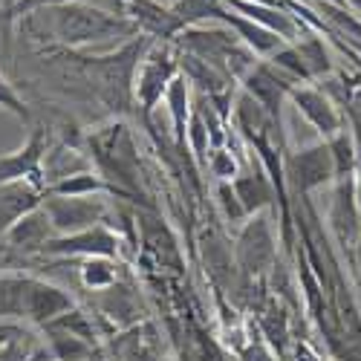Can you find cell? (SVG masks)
<instances>
[{
  "mask_svg": "<svg viewBox=\"0 0 361 361\" xmlns=\"http://www.w3.org/2000/svg\"><path fill=\"white\" fill-rule=\"evenodd\" d=\"M292 87H298V84L289 75H283L281 70H275L269 61H257L243 75V81H240V90L249 93L263 107V113L272 118L275 128H281V110H283V102L289 99Z\"/></svg>",
  "mask_w": 361,
  "mask_h": 361,
  "instance_id": "7c38bea8",
  "label": "cell"
},
{
  "mask_svg": "<svg viewBox=\"0 0 361 361\" xmlns=\"http://www.w3.org/2000/svg\"><path fill=\"white\" fill-rule=\"evenodd\" d=\"M208 171H212L220 183H231V179L237 176V159L228 154L226 147H214L212 154H208Z\"/></svg>",
  "mask_w": 361,
  "mask_h": 361,
  "instance_id": "f1b7e54d",
  "label": "cell"
},
{
  "mask_svg": "<svg viewBox=\"0 0 361 361\" xmlns=\"http://www.w3.org/2000/svg\"><path fill=\"white\" fill-rule=\"evenodd\" d=\"M292 47L298 49V55H300V61H304V67H307L310 78L326 75L329 70H333V58H329V52H326V47H324V41H321V38L307 35V38L295 41Z\"/></svg>",
  "mask_w": 361,
  "mask_h": 361,
  "instance_id": "484cf974",
  "label": "cell"
},
{
  "mask_svg": "<svg viewBox=\"0 0 361 361\" xmlns=\"http://www.w3.org/2000/svg\"><path fill=\"white\" fill-rule=\"evenodd\" d=\"M49 130L44 125H35L29 139L12 150V154L0 157V185L9 183H32L35 188L44 191V179H41V162L49 147Z\"/></svg>",
  "mask_w": 361,
  "mask_h": 361,
  "instance_id": "30bf717a",
  "label": "cell"
},
{
  "mask_svg": "<svg viewBox=\"0 0 361 361\" xmlns=\"http://www.w3.org/2000/svg\"><path fill=\"white\" fill-rule=\"evenodd\" d=\"M329 157H333V168H336V179H350L355 176V165H358V150L355 142L347 130H338L336 136L326 139Z\"/></svg>",
  "mask_w": 361,
  "mask_h": 361,
  "instance_id": "d4e9b609",
  "label": "cell"
},
{
  "mask_svg": "<svg viewBox=\"0 0 361 361\" xmlns=\"http://www.w3.org/2000/svg\"><path fill=\"white\" fill-rule=\"evenodd\" d=\"M107 361H165L162 358V338L154 321H142L136 326L118 329L107 336L99 347Z\"/></svg>",
  "mask_w": 361,
  "mask_h": 361,
  "instance_id": "9c48e42d",
  "label": "cell"
},
{
  "mask_svg": "<svg viewBox=\"0 0 361 361\" xmlns=\"http://www.w3.org/2000/svg\"><path fill=\"white\" fill-rule=\"evenodd\" d=\"M217 205H220V212L223 217L231 223V226H243L246 223V212H243V205H240L237 194L231 191V183H217Z\"/></svg>",
  "mask_w": 361,
  "mask_h": 361,
  "instance_id": "4316f807",
  "label": "cell"
},
{
  "mask_svg": "<svg viewBox=\"0 0 361 361\" xmlns=\"http://www.w3.org/2000/svg\"><path fill=\"white\" fill-rule=\"evenodd\" d=\"M295 361H324V358L312 350V344L298 341V344H295Z\"/></svg>",
  "mask_w": 361,
  "mask_h": 361,
  "instance_id": "1f68e13d",
  "label": "cell"
},
{
  "mask_svg": "<svg viewBox=\"0 0 361 361\" xmlns=\"http://www.w3.org/2000/svg\"><path fill=\"white\" fill-rule=\"evenodd\" d=\"M168 104V113H171V125H173V145L176 150H185V130H188V118H191V110H194V102H191V84L185 81V75L179 73L168 90H165V99Z\"/></svg>",
  "mask_w": 361,
  "mask_h": 361,
  "instance_id": "44dd1931",
  "label": "cell"
},
{
  "mask_svg": "<svg viewBox=\"0 0 361 361\" xmlns=\"http://www.w3.org/2000/svg\"><path fill=\"white\" fill-rule=\"evenodd\" d=\"M344 4H347V6H353V9L358 12V18H361V0H344Z\"/></svg>",
  "mask_w": 361,
  "mask_h": 361,
  "instance_id": "d6a6232c",
  "label": "cell"
},
{
  "mask_svg": "<svg viewBox=\"0 0 361 361\" xmlns=\"http://www.w3.org/2000/svg\"><path fill=\"white\" fill-rule=\"evenodd\" d=\"M118 269H122V266H118L113 257H84V263L78 266V278H81L84 289L104 292V289H110L118 278H122Z\"/></svg>",
  "mask_w": 361,
  "mask_h": 361,
  "instance_id": "cb8c5ba5",
  "label": "cell"
},
{
  "mask_svg": "<svg viewBox=\"0 0 361 361\" xmlns=\"http://www.w3.org/2000/svg\"><path fill=\"white\" fill-rule=\"evenodd\" d=\"M84 361H107V358H104V355H102V353H96V355H93V358H84Z\"/></svg>",
  "mask_w": 361,
  "mask_h": 361,
  "instance_id": "836d02e7",
  "label": "cell"
},
{
  "mask_svg": "<svg viewBox=\"0 0 361 361\" xmlns=\"http://www.w3.org/2000/svg\"><path fill=\"white\" fill-rule=\"evenodd\" d=\"M154 38H136V41H128L122 44L116 52L110 55H99V58H87L90 61V73H93V81H96V90L102 102L110 107V110H118V113H128L133 102V81H136V70H139V61L145 49L150 47Z\"/></svg>",
  "mask_w": 361,
  "mask_h": 361,
  "instance_id": "7a4b0ae2",
  "label": "cell"
},
{
  "mask_svg": "<svg viewBox=\"0 0 361 361\" xmlns=\"http://www.w3.org/2000/svg\"><path fill=\"white\" fill-rule=\"evenodd\" d=\"M326 4H333V6H344V0H326Z\"/></svg>",
  "mask_w": 361,
  "mask_h": 361,
  "instance_id": "e575fe53",
  "label": "cell"
},
{
  "mask_svg": "<svg viewBox=\"0 0 361 361\" xmlns=\"http://www.w3.org/2000/svg\"><path fill=\"white\" fill-rule=\"evenodd\" d=\"M64 4H73V0H15L9 15H29V12L55 9V6H64Z\"/></svg>",
  "mask_w": 361,
  "mask_h": 361,
  "instance_id": "4dcf8cb0",
  "label": "cell"
},
{
  "mask_svg": "<svg viewBox=\"0 0 361 361\" xmlns=\"http://www.w3.org/2000/svg\"><path fill=\"white\" fill-rule=\"evenodd\" d=\"M41 208L47 212L55 234H75L93 226H110L116 208L107 197H44Z\"/></svg>",
  "mask_w": 361,
  "mask_h": 361,
  "instance_id": "5b68a950",
  "label": "cell"
},
{
  "mask_svg": "<svg viewBox=\"0 0 361 361\" xmlns=\"http://www.w3.org/2000/svg\"><path fill=\"white\" fill-rule=\"evenodd\" d=\"M93 315L102 326L104 338H107V333L113 336L118 329H128V326L147 321V310L142 304L136 286L128 278H118L110 289L96 292V312Z\"/></svg>",
  "mask_w": 361,
  "mask_h": 361,
  "instance_id": "52a82bcc",
  "label": "cell"
},
{
  "mask_svg": "<svg viewBox=\"0 0 361 361\" xmlns=\"http://www.w3.org/2000/svg\"><path fill=\"white\" fill-rule=\"evenodd\" d=\"M44 344H47L52 361H84L99 353V347H93L78 336L64 333V329H44Z\"/></svg>",
  "mask_w": 361,
  "mask_h": 361,
  "instance_id": "603a6c76",
  "label": "cell"
},
{
  "mask_svg": "<svg viewBox=\"0 0 361 361\" xmlns=\"http://www.w3.org/2000/svg\"><path fill=\"white\" fill-rule=\"evenodd\" d=\"M223 4H226L228 9H234L237 15H243V18L255 20V23H260L263 29L275 32L278 38H283V41H289V44H295V41L300 38V23H298L292 15H286L283 9H278V6L249 4V0H223Z\"/></svg>",
  "mask_w": 361,
  "mask_h": 361,
  "instance_id": "e0dca14e",
  "label": "cell"
},
{
  "mask_svg": "<svg viewBox=\"0 0 361 361\" xmlns=\"http://www.w3.org/2000/svg\"><path fill=\"white\" fill-rule=\"evenodd\" d=\"M41 202H44V191L35 188L32 183L0 185V240H4V234L9 231V226L15 220H20L23 214H29Z\"/></svg>",
  "mask_w": 361,
  "mask_h": 361,
  "instance_id": "ffe728a7",
  "label": "cell"
},
{
  "mask_svg": "<svg viewBox=\"0 0 361 361\" xmlns=\"http://www.w3.org/2000/svg\"><path fill=\"white\" fill-rule=\"evenodd\" d=\"M283 183H289L298 197H307L310 191L336 183V168L326 142L298 147L295 154H289L283 159Z\"/></svg>",
  "mask_w": 361,
  "mask_h": 361,
  "instance_id": "8992f818",
  "label": "cell"
},
{
  "mask_svg": "<svg viewBox=\"0 0 361 361\" xmlns=\"http://www.w3.org/2000/svg\"><path fill=\"white\" fill-rule=\"evenodd\" d=\"M289 102L295 104V110L307 118V122L324 136H336L338 130H344V118L341 113L336 110V104L329 102V96H324L318 87H310V84H298L289 90Z\"/></svg>",
  "mask_w": 361,
  "mask_h": 361,
  "instance_id": "9a60e30c",
  "label": "cell"
},
{
  "mask_svg": "<svg viewBox=\"0 0 361 361\" xmlns=\"http://www.w3.org/2000/svg\"><path fill=\"white\" fill-rule=\"evenodd\" d=\"M75 307V298L61 289V286H55L49 281H41V278H32L29 275L26 281V304H23V321H29L32 326L44 329L49 326L58 315H64L67 310Z\"/></svg>",
  "mask_w": 361,
  "mask_h": 361,
  "instance_id": "4fadbf2b",
  "label": "cell"
},
{
  "mask_svg": "<svg viewBox=\"0 0 361 361\" xmlns=\"http://www.w3.org/2000/svg\"><path fill=\"white\" fill-rule=\"evenodd\" d=\"M176 75H179V49L171 41H150L133 81V102L142 107L145 118L154 116L157 104L165 99L168 84Z\"/></svg>",
  "mask_w": 361,
  "mask_h": 361,
  "instance_id": "3957f363",
  "label": "cell"
},
{
  "mask_svg": "<svg viewBox=\"0 0 361 361\" xmlns=\"http://www.w3.org/2000/svg\"><path fill=\"white\" fill-rule=\"evenodd\" d=\"M234 263L249 281H260L269 275V269L278 263V240L272 220L266 217V212L246 217V223L240 226L234 237Z\"/></svg>",
  "mask_w": 361,
  "mask_h": 361,
  "instance_id": "277c9868",
  "label": "cell"
},
{
  "mask_svg": "<svg viewBox=\"0 0 361 361\" xmlns=\"http://www.w3.org/2000/svg\"><path fill=\"white\" fill-rule=\"evenodd\" d=\"M122 237L110 226H93L75 234H55L44 246V257H116Z\"/></svg>",
  "mask_w": 361,
  "mask_h": 361,
  "instance_id": "8fae6325",
  "label": "cell"
},
{
  "mask_svg": "<svg viewBox=\"0 0 361 361\" xmlns=\"http://www.w3.org/2000/svg\"><path fill=\"white\" fill-rule=\"evenodd\" d=\"M52 237H55L52 223H49L47 212L38 205V208H32L29 214H23L20 220H15L9 226V231L4 234V246L18 252V255H23V257H32V255L44 252V246L49 243Z\"/></svg>",
  "mask_w": 361,
  "mask_h": 361,
  "instance_id": "2e32d148",
  "label": "cell"
},
{
  "mask_svg": "<svg viewBox=\"0 0 361 361\" xmlns=\"http://www.w3.org/2000/svg\"><path fill=\"white\" fill-rule=\"evenodd\" d=\"M0 107H4V110H9L12 116H18L20 118V122H32V110H29V104L18 96V90L6 81V75L4 73H0Z\"/></svg>",
  "mask_w": 361,
  "mask_h": 361,
  "instance_id": "83f0119b",
  "label": "cell"
},
{
  "mask_svg": "<svg viewBox=\"0 0 361 361\" xmlns=\"http://www.w3.org/2000/svg\"><path fill=\"white\" fill-rule=\"evenodd\" d=\"M102 194H104V197H107V194L122 197V194H118V191L107 183V179H102V176L93 173V171L67 176V179H61V183L44 188V197H102Z\"/></svg>",
  "mask_w": 361,
  "mask_h": 361,
  "instance_id": "7402d4cb",
  "label": "cell"
},
{
  "mask_svg": "<svg viewBox=\"0 0 361 361\" xmlns=\"http://www.w3.org/2000/svg\"><path fill=\"white\" fill-rule=\"evenodd\" d=\"M173 47L179 52H188V55L200 58V61L212 64L214 70H220L226 75V61H228V55L240 47V38L231 32L228 26H200L197 23V26H185L183 32L173 38Z\"/></svg>",
  "mask_w": 361,
  "mask_h": 361,
  "instance_id": "ba28073f",
  "label": "cell"
},
{
  "mask_svg": "<svg viewBox=\"0 0 361 361\" xmlns=\"http://www.w3.org/2000/svg\"><path fill=\"white\" fill-rule=\"evenodd\" d=\"M329 228L338 237V243L347 249L358 246L361 237V205H358V183L355 176L336 179V194L329 205Z\"/></svg>",
  "mask_w": 361,
  "mask_h": 361,
  "instance_id": "5bb4252c",
  "label": "cell"
},
{
  "mask_svg": "<svg viewBox=\"0 0 361 361\" xmlns=\"http://www.w3.org/2000/svg\"><path fill=\"white\" fill-rule=\"evenodd\" d=\"M52 15V29L55 38L64 47H93V44H104V41H128L133 35H139L136 23H130L128 18L90 6L84 0H73V4L55 6V9H44Z\"/></svg>",
  "mask_w": 361,
  "mask_h": 361,
  "instance_id": "6da1fadb",
  "label": "cell"
},
{
  "mask_svg": "<svg viewBox=\"0 0 361 361\" xmlns=\"http://www.w3.org/2000/svg\"><path fill=\"white\" fill-rule=\"evenodd\" d=\"M237 355H240V361H281V355L269 347L260 336H252L249 341H243L237 347Z\"/></svg>",
  "mask_w": 361,
  "mask_h": 361,
  "instance_id": "f546056e",
  "label": "cell"
},
{
  "mask_svg": "<svg viewBox=\"0 0 361 361\" xmlns=\"http://www.w3.org/2000/svg\"><path fill=\"white\" fill-rule=\"evenodd\" d=\"M84 171H93V162H90L81 150L70 142H55L47 147L44 162H41V179H44V188L61 183L67 176L84 173Z\"/></svg>",
  "mask_w": 361,
  "mask_h": 361,
  "instance_id": "ac0fdd59",
  "label": "cell"
},
{
  "mask_svg": "<svg viewBox=\"0 0 361 361\" xmlns=\"http://www.w3.org/2000/svg\"><path fill=\"white\" fill-rule=\"evenodd\" d=\"M231 191L237 194L240 205H243V212L249 217L275 205V185H272V179L266 176L263 168H255L249 173H237L231 179Z\"/></svg>",
  "mask_w": 361,
  "mask_h": 361,
  "instance_id": "d6986e66",
  "label": "cell"
}]
</instances>
